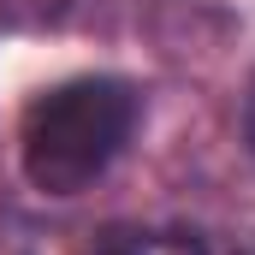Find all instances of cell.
Instances as JSON below:
<instances>
[{
	"mask_svg": "<svg viewBox=\"0 0 255 255\" xmlns=\"http://www.w3.org/2000/svg\"><path fill=\"white\" fill-rule=\"evenodd\" d=\"M142 125V89L125 77H65L30 95L18 119V166L42 196H83L130 148Z\"/></svg>",
	"mask_w": 255,
	"mask_h": 255,
	"instance_id": "obj_1",
	"label": "cell"
},
{
	"mask_svg": "<svg viewBox=\"0 0 255 255\" xmlns=\"http://www.w3.org/2000/svg\"><path fill=\"white\" fill-rule=\"evenodd\" d=\"M244 148H250V160H255V77H250V89H244Z\"/></svg>",
	"mask_w": 255,
	"mask_h": 255,
	"instance_id": "obj_3",
	"label": "cell"
},
{
	"mask_svg": "<svg viewBox=\"0 0 255 255\" xmlns=\"http://www.w3.org/2000/svg\"><path fill=\"white\" fill-rule=\"evenodd\" d=\"M89 255H220V232L208 226H113Z\"/></svg>",
	"mask_w": 255,
	"mask_h": 255,
	"instance_id": "obj_2",
	"label": "cell"
},
{
	"mask_svg": "<svg viewBox=\"0 0 255 255\" xmlns=\"http://www.w3.org/2000/svg\"><path fill=\"white\" fill-rule=\"evenodd\" d=\"M220 255H255V238H220Z\"/></svg>",
	"mask_w": 255,
	"mask_h": 255,
	"instance_id": "obj_4",
	"label": "cell"
}]
</instances>
